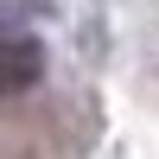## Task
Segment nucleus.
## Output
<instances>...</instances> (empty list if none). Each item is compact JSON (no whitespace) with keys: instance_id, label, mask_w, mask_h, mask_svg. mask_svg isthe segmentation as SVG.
I'll list each match as a JSON object with an SVG mask.
<instances>
[{"instance_id":"obj_1","label":"nucleus","mask_w":159,"mask_h":159,"mask_svg":"<svg viewBox=\"0 0 159 159\" xmlns=\"http://www.w3.org/2000/svg\"><path fill=\"white\" fill-rule=\"evenodd\" d=\"M45 83V45L25 32H0V96H25Z\"/></svg>"}]
</instances>
